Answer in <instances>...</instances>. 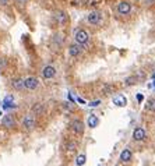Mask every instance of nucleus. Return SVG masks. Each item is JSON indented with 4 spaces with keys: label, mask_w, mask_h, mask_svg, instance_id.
<instances>
[{
    "label": "nucleus",
    "mask_w": 155,
    "mask_h": 166,
    "mask_svg": "<svg viewBox=\"0 0 155 166\" xmlns=\"http://www.w3.org/2000/svg\"><path fill=\"white\" fill-rule=\"evenodd\" d=\"M98 3H99V0H90V1H88V6H91V7H96Z\"/></svg>",
    "instance_id": "nucleus-21"
},
{
    "label": "nucleus",
    "mask_w": 155,
    "mask_h": 166,
    "mask_svg": "<svg viewBox=\"0 0 155 166\" xmlns=\"http://www.w3.org/2000/svg\"><path fill=\"white\" fill-rule=\"evenodd\" d=\"M6 67H7V59H4V57H0V71H3Z\"/></svg>",
    "instance_id": "nucleus-19"
},
{
    "label": "nucleus",
    "mask_w": 155,
    "mask_h": 166,
    "mask_svg": "<svg viewBox=\"0 0 155 166\" xmlns=\"http://www.w3.org/2000/svg\"><path fill=\"white\" fill-rule=\"evenodd\" d=\"M69 150H70V151L75 150V144H74V142H70V144H69Z\"/></svg>",
    "instance_id": "nucleus-25"
},
{
    "label": "nucleus",
    "mask_w": 155,
    "mask_h": 166,
    "mask_svg": "<svg viewBox=\"0 0 155 166\" xmlns=\"http://www.w3.org/2000/svg\"><path fill=\"white\" fill-rule=\"evenodd\" d=\"M22 126H24L25 130H32L35 127V117H34L32 113H28V114L24 116V119H22Z\"/></svg>",
    "instance_id": "nucleus-5"
},
{
    "label": "nucleus",
    "mask_w": 155,
    "mask_h": 166,
    "mask_svg": "<svg viewBox=\"0 0 155 166\" xmlns=\"http://www.w3.org/2000/svg\"><path fill=\"white\" fill-rule=\"evenodd\" d=\"M70 127H71V130L74 131V134H78V135H81V134L84 133V123L81 122V120H78V119H75V120H73L71 122V124H70Z\"/></svg>",
    "instance_id": "nucleus-6"
},
{
    "label": "nucleus",
    "mask_w": 155,
    "mask_h": 166,
    "mask_svg": "<svg viewBox=\"0 0 155 166\" xmlns=\"http://www.w3.org/2000/svg\"><path fill=\"white\" fill-rule=\"evenodd\" d=\"M131 158H133V152L128 150V148H126V150H123L120 152V161L122 162H130Z\"/></svg>",
    "instance_id": "nucleus-15"
},
{
    "label": "nucleus",
    "mask_w": 155,
    "mask_h": 166,
    "mask_svg": "<svg viewBox=\"0 0 155 166\" xmlns=\"http://www.w3.org/2000/svg\"><path fill=\"white\" fill-rule=\"evenodd\" d=\"M43 105L42 103H35L34 105V107H32V114H41V113H43Z\"/></svg>",
    "instance_id": "nucleus-17"
},
{
    "label": "nucleus",
    "mask_w": 155,
    "mask_h": 166,
    "mask_svg": "<svg viewBox=\"0 0 155 166\" xmlns=\"http://www.w3.org/2000/svg\"><path fill=\"white\" fill-rule=\"evenodd\" d=\"M38 85H39V81H38L37 77H27L24 80V87H25V89H28V91L37 89Z\"/></svg>",
    "instance_id": "nucleus-3"
},
{
    "label": "nucleus",
    "mask_w": 155,
    "mask_h": 166,
    "mask_svg": "<svg viewBox=\"0 0 155 166\" xmlns=\"http://www.w3.org/2000/svg\"><path fill=\"white\" fill-rule=\"evenodd\" d=\"M99 166H103V165H99Z\"/></svg>",
    "instance_id": "nucleus-27"
},
{
    "label": "nucleus",
    "mask_w": 155,
    "mask_h": 166,
    "mask_svg": "<svg viewBox=\"0 0 155 166\" xmlns=\"http://www.w3.org/2000/svg\"><path fill=\"white\" fill-rule=\"evenodd\" d=\"M74 39H75V43H78V45H81V46H84V45H87V43L90 42V34H88V31L83 29V28L75 29Z\"/></svg>",
    "instance_id": "nucleus-1"
},
{
    "label": "nucleus",
    "mask_w": 155,
    "mask_h": 166,
    "mask_svg": "<svg viewBox=\"0 0 155 166\" xmlns=\"http://www.w3.org/2000/svg\"><path fill=\"white\" fill-rule=\"evenodd\" d=\"M1 124H3L4 127H7V129H13V127L16 126V120H14V117H13L11 114H6V116H3V119H1Z\"/></svg>",
    "instance_id": "nucleus-10"
},
{
    "label": "nucleus",
    "mask_w": 155,
    "mask_h": 166,
    "mask_svg": "<svg viewBox=\"0 0 155 166\" xmlns=\"http://www.w3.org/2000/svg\"><path fill=\"white\" fill-rule=\"evenodd\" d=\"M136 80H137L136 77H128V78H126V84H127V85H133V84L137 82Z\"/></svg>",
    "instance_id": "nucleus-20"
},
{
    "label": "nucleus",
    "mask_w": 155,
    "mask_h": 166,
    "mask_svg": "<svg viewBox=\"0 0 155 166\" xmlns=\"http://www.w3.org/2000/svg\"><path fill=\"white\" fill-rule=\"evenodd\" d=\"M99 124V119L96 117V114H90L88 116V119H87V126L90 127V129H95L96 126Z\"/></svg>",
    "instance_id": "nucleus-14"
},
{
    "label": "nucleus",
    "mask_w": 155,
    "mask_h": 166,
    "mask_svg": "<svg viewBox=\"0 0 155 166\" xmlns=\"http://www.w3.org/2000/svg\"><path fill=\"white\" fill-rule=\"evenodd\" d=\"M145 109L148 110V112H152V113H155V99H148L147 101V103H145Z\"/></svg>",
    "instance_id": "nucleus-16"
},
{
    "label": "nucleus",
    "mask_w": 155,
    "mask_h": 166,
    "mask_svg": "<svg viewBox=\"0 0 155 166\" xmlns=\"http://www.w3.org/2000/svg\"><path fill=\"white\" fill-rule=\"evenodd\" d=\"M145 137H147V131H145L143 127L134 129V131H133V140L134 141H144Z\"/></svg>",
    "instance_id": "nucleus-9"
},
{
    "label": "nucleus",
    "mask_w": 155,
    "mask_h": 166,
    "mask_svg": "<svg viewBox=\"0 0 155 166\" xmlns=\"http://www.w3.org/2000/svg\"><path fill=\"white\" fill-rule=\"evenodd\" d=\"M0 114H1V112H0Z\"/></svg>",
    "instance_id": "nucleus-28"
},
{
    "label": "nucleus",
    "mask_w": 155,
    "mask_h": 166,
    "mask_svg": "<svg viewBox=\"0 0 155 166\" xmlns=\"http://www.w3.org/2000/svg\"><path fill=\"white\" fill-rule=\"evenodd\" d=\"M11 87H13V89H16V91H24V89H25V87H24V80H22V78H14V80L11 81Z\"/></svg>",
    "instance_id": "nucleus-13"
},
{
    "label": "nucleus",
    "mask_w": 155,
    "mask_h": 166,
    "mask_svg": "<svg viewBox=\"0 0 155 166\" xmlns=\"http://www.w3.org/2000/svg\"><path fill=\"white\" fill-rule=\"evenodd\" d=\"M85 162H87L85 154H81V155H78V156H77V159H75V163H77V166L85 165Z\"/></svg>",
    "instance_id": "nucleus-18"
},
{
    "label": "nucleus",
    "mask_w": 155,
    "mask_h": 166,
    "mask_svg": "<svg viewBox=\"0 0 155 166\" xmlns=\"http://www.w3.org/2000/svg\"><path fill=\"white\" fill-rule=\"evenodd\" d=\"M55 20L56 22L59 24V25H64L66 22L69 21V16H67V13L63 10H57L55 13Z\"/></svg>",
    "instance_id": "nucleus-7"
},
{
    "label": "nucleus",
    "mask_w": 155,
    "mask_h": 166,
    "mask_svg": "<svg viewBox=\"0 0 155 166\" xmlns=\"http://www.w3.org/2000/svg\"><path fill=\"white\" fill-rule=\"evenodd\" d=\"M133 9V6L130 1H120L118 4V13L119 14H122V16H127L130 14V11Z\"/></svg>",
    "instance_id": "nucleus-4"
},
{
    "label": "nucleus",
    "mask_w": 155,
    "mask_h": 166,
    "mask_svg": "<svg viewBox=\"0 0 155 166\" xmlns=\"http://www.w3.org/2000/svg\"><path fill=\"white\" fill-rule=\"evenodd\" d=\"M99 105H101V101H99V99H96V101H92L91 103H90V106H92V107L99 106Z\"/></svg>",
    "instance_id": "nucleus-22"
},
{
    "label": "nucleus",
    "mask_w": 155,
    "mask_h": 166,
    "mask_svg": "<svg viewBox=\"0 0 155 166\" xmlns=\"http://www.w3.org/2000/svg\"><path fill=\"white\" fill-rule=\"evenodd\" d=\"M112 101H113V103H115L116 106H119V107H124L126 105H127V99H126V97H124V95H122V94L115 95Z\"/></svg>",
    "instance_id": "nucleus-11"
},
{
    "label": "nucleus",
    "mask_w": 155,
    "mask_h": 166,
    "mask_svg": "<svg viewBox=\"0 0 155 166\" xmlns=\"http://www.w3.org/2000/svg\"><path fill=\"white\" fill-rule=\"evenodd\" d=\"M136 99H137V102H138V103H141V102L144 101V95H141V94H137V95H136Z\"/></svg>",
    "instance_id": "nucleus-23"
},
{
    "label": "nucleus",
    "mask_w": 155,
    "mask_h": 166,
    "mask_svg": "<svg viewBox=\"0 0 155 166\" xmlns=\"http://www.w3.org/2000/svg\"><path fill=\"white\" fill-rule=\"evenodd\" d=\"M42 75L45 80H52L55 75H56V69L53 66H45L42 70Z\"/></svg>",
    "instance_id": "nucleus-8"
},
{
    "label": "nucleus",
    "mask_w": 155,
    "mask_h": 166,
    "mask_svg": "<svg viewBox=\"0 0 155 166\" xmlns=\"http://www.w3.org/2000/svg\"><path fill=\"white\" fill-rule=\"evenodd\" d=\"M81 50H83V46L81 45H78V43H73L71 46L69 48V54L71 56V57H77V56H80Z\"/></svg>",
    "instance_id": "nucleus-12"
},
{
    "label": "nucleus",
    "mask_w": 155,
    "mask_h": 166,
    "mask_svg": "<svg viewBox=\"0 0 155 166\" xmlns=\"http://www.w3.org/2000/svg\"><path fill=\"white\" fill-rule=\"evenodd\" d=\"M16 1L18 3V4H21V6H24L25 3H28V0H16Z\"/></svg>",
    "instance_id": "nucleus-24"
},
{
    "label": "nucleus",
    "mask_w": 155,
    "mask_h": 166,
    "mask_svg": "<svg viewBox=\"0 0 155 166\" xmlns=\"http://www.w3.org/2000/svg\"><path fill=\"white\" fill-rule=\"evenodd\" d=\"M9 1H10V0H0V6H6V4H9Z\"/></svg>",
    "instance_id": "nucleus-26"
},
{
    "label": "nucleus",
    "mask_w": 155,
    "mask_h": 166,
    "mask_svg": "<svg viewBox=\"0 0 155 166\" xmlns=\"http://www.w3.org/2000/svg\"><path fill=\"white\" fill-rule=\"evenodd\" d=\"M87 21L90 22L91 25H99L102 22V13L101 11H91L88 16H87Z\"/></svg>",
    "instance_id": "nucleus-2"
}]
</instances>
